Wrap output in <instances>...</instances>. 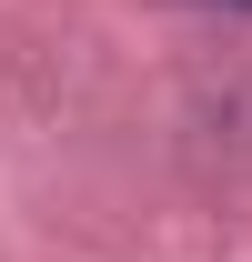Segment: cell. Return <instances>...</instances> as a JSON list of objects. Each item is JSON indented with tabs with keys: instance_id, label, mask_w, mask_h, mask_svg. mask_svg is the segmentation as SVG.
I'll list each match as a JSON object with an SVG mask.
<instances>
[{
	"instance_id": "obj_1",
	"label": "cell",
	"mask_w": 252,
	"mask_h": 262,
	"mask_svg": "<svg viewBox=\"0 0 252 262\" xmlns=\"http://www.w3.org/2000/svg\"><path fill=\"white\" fill-rule=\"evenodd\" d=\"M242 10H252V0H242Z\"/></svg>"
}]
</instances>
